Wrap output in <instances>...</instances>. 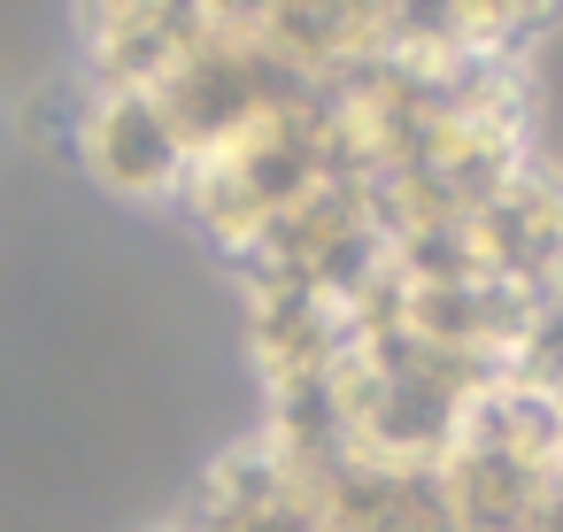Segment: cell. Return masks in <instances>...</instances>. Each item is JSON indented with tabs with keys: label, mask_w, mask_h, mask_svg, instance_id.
Returning a JSON list of instances; mask_svg holds the SVG:
<instances>
[{
	"label": "cell",
	"mask_w": 563,
	"mask_h": 532,
	"mask_svg": "<svg viewBox=\"0 0 563 532\" xmlns=\"http://www.w3.org/2000/svg\"><path fill=\"white\" fill-rule=\"evenodd\" d=\"M147 532H178V524H147Z\"/></svg>",
	"instance_id": "obj_2"
},
{
	"label": "cell",
	"mask_w": 563,
	"mask_h": 532,
	"mask_svg": "<svg viewBox=\"0 0 563 532\" xmlns=\"http://www.w3.org/2000/svg\"><path fill=\"white\" fill-rule=\"evenodd\" d=\"M78 163L117 193V201H178L186 193V140L170 132L163 101L140 86H93L78 109Z\"/></svg>",
	"instance_id": "obj_1"
}]
</instances>
